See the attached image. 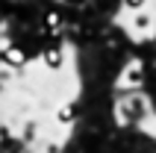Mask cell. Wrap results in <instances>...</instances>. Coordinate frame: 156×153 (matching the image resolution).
Masks as SVG:
<instances>
[{"label":"cell","instance_id":"6da1fadb","mask_svg":"<svg viewBox=\"0 0 156 153\" xmlns=\"http://www.w3.org/2000/svg\"><path fill=\"white\" fill-rule=\"evenodd\" d=\"M141 83H144V62L133 59L121 68V76H118V88H130V91H139Z\"/></svg>","mask_w":156,"mask_h":153},{"label":"cell","instance_id":"7a4b0ae2","mask_svg":"<svg viewBox=\"0 0 156 153\" xmlns=\"http://www.w3.org/2000/svg\"><path fill=\"white\" fill-rule=\"evenodd\" d=\"M3 62H6L9 68H24L27 65V50L18 47V44H9L6 50H3Z\"/></svg>","mask_w":156,"mask_h":153},{"label":"cell","instance_id":"3957f363","mask_svg":"<svg viewBox=\"0 0 156 153\" xmlns=\"http://www.w3.org/2000/svg\"><path fill=\"white\" fill-rule=\"evenodd\" d=\"M41 62L47 71H62V65H65V53L59 50V47H47V50L41 53Z\"/></svg>","mask_w":156,"mask_h":153},{"label":"cell","instance_id":"277c9868","mask_svg":"<svg viewBox=\"0 0 156 153\" xmlns=\"http://www.w3.org/2000/svg\"><path fill=\"white\" fill-rule=\"evenodd\" d=\"M130 24H133L136 33H150V30H153V15H147V12H136Z\"/></svg>","mask_w":156,"mask_h":153},{"label":"cell","instance_id":"5b68a950","mask_svg":"<svg viewBox=\"0 0 156 153\" xmlns=\"http://www.w3.org/2000/svg\"><path fill=\"white\" fill-rule=\"evenodd\" d=\"M62 24H65V18H62L56 9H47V12H44V30H47V33H59Z\"/></svg>","mask_w":156,"mask_h":153},{"label":"cell","instance_id":"8992f818","mask_svg":"<svg viewBox=\"0 0 156 153\" xmlns=\"http://www.w3.org/2000/svg\"><path fill=\"white\" fill-rule=\"evenodd\" d=\"M77 106H74V103H65V106H59V109H56V121H59V124H74V121H77Z\"/></svg>","mask_w":156,"mask_h":153},{"label":"cell","instance_id":"52a82bcc","mask_svg":"<svg viewBox=\"0 0 156 153\" xmlns=\"http://www.w3.org/2000/svg\"><path fill=\"white\" fill-rule=\"evenodd\" d=\"M121 3L130 9V12H144V6H147V0H121Z\"/></svg>","mask_w":156,"mask_h":153},{"label":"cell","instance_id":"ba28073f","mask_svg":"<svg viewBox=\"0 0 156 153\" xmlns=\"http://www.w3.org/2000/svg\"><path fill=\"white\" fill-rule=\"evenodd\" d=\"M71 3H83V0H71Z\"/></svg>","mask_w":156,"mask_h":153}]
</instances>
